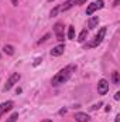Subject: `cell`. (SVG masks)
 <instances>
[{"label": "cell", "mask_w": 120, "mask_h": 122, "mask_svg": "<svg viewBox=\"0 0 120 122\" xmlns=\"http://www.w3.org/2000/svg\"><path fill=\"white\" fill-rule=\"evenodd\" d=\"M75 70H76L75 65H68V67H65L64 70H61L60 72H57V74L52 77L51 84H52L54 87H58L61 84H65V82L71 78V75H72V72H74Z\"/></svg>", "instance_id": "obj_1"}, {"label": "cell", "mask_w": 120, "mask_h": 122, "mask_svg": "<svg viewBox=\"0 0 120 122\" xmlns=\"http://www.w3.org/2000/svg\"><path fill=\"white\" fill-rule=\"evenodd\" d=\"M105 36H106V27H102L100 30L97 31V34L95 36V38L89 43V46H88V47H96V46H99V44L103 41Z\"/></svg>", "instance_id": "obj_2"}, {"label": "cell", "mask_w": 120, "mask_h": 122, "mask_svg": "<svg viewBox=\"0 0 120 122\" xmlns=\"http://www.w3.org/2000/svg\"><path fill=\"white\" fill-rule=\"evenodd\" d=\"M21 78V75L18 74V72H13L11 75H10V78L7 80V82H6V85H4V91H9L10 88H13V85L16 84V82H18V80Z\"/></svg>", "instance_id": "obj_3"}, {"label": "cell", "mask_w": 120, "mask_h": 122, "mask_svg": "<svg viewBox=\"0 0 120 122\" xmlns=\"http://www.w3.org/2000/svg\"><path fill=\"white\" fill-rule=\"evenodd\" d=\"M107 91H109V82H107L106 80H100V81L97 82V92H99L100 95H105Z\"/></svg>", "instance_id": "obj_4"}, {"label": "cell", "mask_w": 120, "mask_h": 122, "mask_svg": "<svg viewBox=\"0 0 120 122\" xmlns=\"http://www.w3.org/2000/svg\"><path fill=\"white\" fill-rule=\"evenodd\" d=\"M13 101H7V102H3V104H0V118L7 112V111H10L11 108H13Z\"/></svg>", "instance_id": "obj_5"}, {"label": "cell", "mask_w": 120, "mask_h": 122, "mask_svg": "<svg viewBox=\"0 0 120 122\" xmlns=\"http://www.w3.org/2000/svg\"><path fill=\"white\" fill-rule=\"evenodd\" d=\"M54 31H55V34H57V40L64 41V27H62L61 23H57V24L54 26Z\"/></svg>", "instance_id": "obj_6"}, {"label": "cell", "mask_w": 120, "mask_h": 122, "mask_svg": "<svg viewBox=\"0 0 120 122\" xmlns=\"http://www.w3.org/2000/svg\"><path fill=\"white\" fill-rule=\"evenodd\" d=\"M64 51H65V46L64 44H60V46H57V47H54L51 50V56L52 57H60V56L64 54Z\"/></svg>", "instance_id": "obj_7"}, {"label": "cell", "mask_w": 120, "mask_h": 122, "mask_svg": "<svg viewBox=\"0 0 120 122\" xmlns=\"http://www.w3.org/2000/svg\"><path fill=\"white\" fill-rule=\"evenodd\" d=\"M74 118H75V121H76V122H89L90 121L89 115H88V114H85V112H76Z\"/></svg>", "instance_id": "obj_8"}, {"label": "cell", "mask_w": 120, "mask_h": 122, "mask_svg": "<svg viewBox=\"0 0 120 122\" xmlns=\"http://www.w3.org/2000/svg\"><path fill=\"white\" fill-rule=\"evenodd\" d=\"M76 4V0H66L62 6L60 7V10H62V11H66V10H69L71 7H74Z\"/></svg>", "instance_id": "obj_9"}, {"label": "cell", "mask_w": 120, "mask_h": 122, "mask_svg": "<svg viewBox=\"0 0 120 122\" xmlns=\"http://www.w3.org/2000/svg\"><path fill=\"white\" fill-rule=\"evenodd\" d=\"M97 24H99V17H97V16H93V17H90L89 21H88V27H89L90 30L96 29V27H97Z\"/></svg>", "instance_id": "obj_10"}, {"label": "cell", "mask_w": 120, "mask_h": 122, "mask_svg": "<svg viewBox=\"0 0 120 122\" xmlns=\"http://www.w3.org/2000/svg\"><path fill=\"white\" fill-rule=\"evenodd\" d=\"M97 10V6H96V3H90L89 6H88V9H86V14L88 16H92L95 11Z\"/></svg>", "instance_id": "obj_11"}, {"label": "cell", "mask_w": 120, "mask_h": 122, "mask_svg": "<svg viewBox=\"0 0 120 122\" xmlns=\"http://www.w3.org/2000/svg\"><path fill=\"white\" fill-rule=\"evenodd\" d=\"M3 51H4L6 54H9V56H13V54H14V47L10 46V44H6V46L3 47Z\"/></svg>", "instance_id": "obj_12"}, {"label": "cell", "mask_w": 120, "mask_h": 122, "mask_svg": "<svg viewBox=\"0 0 120 122\" xmlns=\"http://www.w3.org/2000/svg\"><path fill=\"white\" fill-rule=\"evenodd\" d=\"M112 80H113V84H116V85L120 82V77H119V72H117V71H115V72L112 74Z\"/></svg>", "instance_id": "obj_13"}, {"label": "cell", "mask_w": 120, "mask_h": 122, "mask_svg": "<svg viewBox=\"0 0 120 122\" xmlns=\"http://www.w3.org/2000/svg\"><path fill=\"white\" fill-rule=\"evenodd\" d=\"M86 36H88V31H86V30H82V31H81V34L78 36V41H81V43H82V41H85Z\"/></svg>", "instance_id": "obj_14"}, {"label": "cell", "mask_w": 120, "mask_h": 122, "mask_svg": "<svg viewBox=\"0 0 120 122\" xmlns=\"http://www.w3.org/2000/svg\"><path fill=\"white\" fill-rule=\"evenodd\" d=\"M68 38L69 40H74L75 38V27H69V30H68Z\"/></svg>", "instance_id": "obj_15"}, {"label": "cell", "mask_w": 120, "mask_h": 122, "mask_svg": "<svg viewBox=\"0 0 120 122\" xmlns=\"http://www.w3.org/2000/svg\"><path fill=\"white\" fill-rule=\"evenodd\" d=\"M17 118H18V112H14L13 115H10V117H9V119H7L6 122H16V121H17Z\"/></svg>", "instance_id": "obj_16"}, {"label": "cell", "mask_w": 120, "mask_h": 122, "mask_svg": "<svg viewBox=\"0 0 120 122\" xmlns=\"http://www.w3.org/2000/svg\"><path fill=\"white\" fill-rule=\"evenodd\" d=\"M58 11H60V6H57V7H54V9L51 10V13H50V16H51V17H55V16L58 14Z\"/></svg>", "instance_id": "obj_17"}, {"label": "cell", "mask_w": 120, "mask_h": 122, "mask_svg": "<svg viewBox=\"0 0 120 122\" xmlns=\"http://www.w3.org/2000/svg\"><path fill=\"white\" fill-rule=\"evenodd\" d=\"M95 3H96L97 9H103V7H105V1H103V0H96Z\"/></svg>", "instance_id": "obj_18"}, {"label": "cell", "mask_w": 120, "mask_h": 122, "mask_svg": "<svg viewBox=\"0 0 120 122\" xmlns=\"http://www.w3.org/2000/svg\"><path fill=\"white\" fill-rule=\"evenodd\" d=\"M100 107H102V102H97V104L92 105V107H90V109H92V111H96V109H99Z\"/></svg>", "instance_id": "obj_19"}, {"label": "cell", "mask_w": 120, "mask_h": 122, "mask_svg": "<svg viewBox=\"0 0 120 122\" xmlns=\"http://www.w3.org/2000/svg\"><path fill=\"white\" fill-rule=\"evenodd\" d=\"M50 37H51L50 34H45V36H44V37H42L41 40H38V44H41V43H44V41H47V40H48Z\"/></svg>", "instance_id": "obj_20"}, {"label": "cell", "mask_w": 120, "mask_h": 122, "mask_svg": "<svg viewBox=\"0 0 120 122\" xmlns=\"http://www.w3.org/2000/svg\"><path fill=\"white\" fill-rule=\"evenodd\" d=\"M41 61H42V60H41V57H38V58H35V61L32 62V65H34V67H37V65H38Z\"/></svg>", "instance_id": "obj_21"}, {"label": "cell", "mask_w": 120, "mask_h": 122, "mask_svg": "<svg viewBox=\"0 0 120 122\" xmlns=\"http://www.w3.org/2000/svg\"><path fill=\"white\" fill-rule=\"evenodd\" d=\"M88 0H76V6H81V4H83V3H86Z\"/></svg>", "instance_id": "obj_22"}, {"label": "cell", "mask_w": 120, "mask_h": 122, "mask_svg": "<svg viewBox=\"0 0 120 122\" xmlns=\"http://www.w3.org/2000/svg\"><path fill=\"white\" fill-rule=\"evenodd\" d=\"M115 99H116V101H119V99H120V92H116V95H115Z\"/></svg>", "instance_id": "obj_23"}, {"label": "cell", "mask_w": 120, "mask_h": 122, "mask_svg": "<svg viewBox=\"0 0 120 122\" xmlns=\"http://www.w3.org/2000/svg\"><path fill=\"white\" fill-rule=\"evenodd\" d=\"M60 114H61V115H64V114H66V109H65V108H62V109L60 111Z\"/></svg>", "instance_id": "obj_24"}, {"label": "cell", "mask_w": 120, "mask_h": 122, "mask_svg": "<svg viewBox=\"0 0 120 122\" xmlns=\"http://www.w3.org/2000/svg\"><path fill=\"white\" fill-rule=\"evenodd\" d=\"M11 3H13V6H17L18 4V0H11Z\"/></svg>", "instance_id": "obj_25"}, {"label": "cell", "mask_w": 120, "mask_h": 122, "mask_svg": "<svg viewBox=\"0 0 120 122\" xmlns=\"http://www.w3.org/2000/svg\"><path fill=\"white\" fill-rule=\"evenodd\" d=\"M116 122H119L120 121V115H116V119H115Z\"/></svg>", "instance_id": "obj_26"}, {"label": "cell", "mask_w": 120, "mask_h": 122, "mask_svg": "<svg viewBox=\"0 0 120 122\" xmlns=\"http://www.w3.org/2000/svg\"><path fill=\"white\" fill-rule=\"evenodd\" d=\"M42 122H52V121H50V119H44Z\"/></svg>", "instance_id": "obj_27"}, {"label": "cell", "mask_w": 120, "mask_h": 122, "mask_svg": "<svg viewBox=\"0 0 120 122\" xmlns=\"http://www.w3.org/2000/svg\"><path fill=\"white\" fill-rule=\"evenodd\" d=\"M0 58H1V54H0Z\"/></svg>", "instance_id": "obj_28"}, {"label": "cell", "mask_w": 120, "mask_h": 122, "mask_svg": "<svg viewBox=\"0 0 120 122\" xmlns=\"http://www.w3.org/2000/svg\"><path fill=\"white\" fill-rule=\"evenodd\" d=\"M48 1H52V0H48Z\"/></svg>", "instance_id": "obj_29"}]
</instances>
